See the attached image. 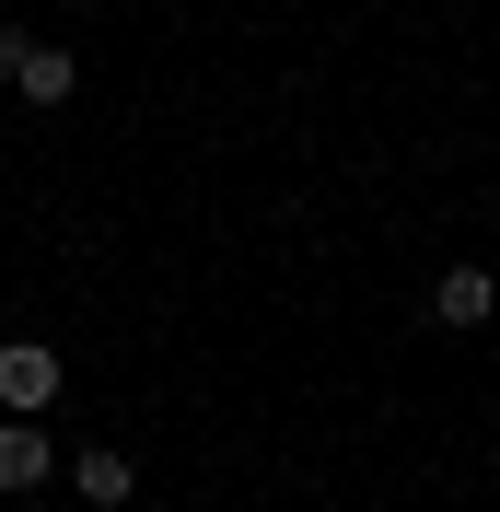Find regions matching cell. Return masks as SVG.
<instances>
[{
	"instance_id": "obj_1",
	"label": "cell",
	"mask_w": 500,
	"mask_h": 512,
	"mask_svg": "<svg viewBox=\"0 0 500 512\" xmlns=\"http://www.w3.org/2000/svg\"><path fill=\"white\" fill-rule=\"evenodd\" d=\"M0 408L12 419L59 408V350H47V338H12V350H0Z\"/></svg>"
},
{
	"instance_id": "obj_3",
	"label": "cell",
	"mask_w": 500,
	"mask_h": 512,
	"mask_svg": "<svg viewBox=\"0 0 500 512\" xmlns=\"http://www.w3.org/2000/svg\"><path fill=\"white\" fill-rule=\"evenodd\" d=\"M47 478H59L47 431H35V419H0V489H47Z\"/></svg>"
},
{
	"instance_id": "obj_5",
	"label": "cell",
	"mask_w": 500,
	"mask_h": 512,
	"mask_svg": "<svg viewBox=\"0 0 500 512\" xmlns=\"http://www.w3.org/2000/svg\"><path fill=\"white\" fill-rule=\"evenodd\" d=\"M12 82H24L35 105H70V82H82V59H70V47H24V70H12Z\"/></svg>"
},
{
	"instance_id": "obj_4",
	"label": "cell",
	"mask_w": 500,
	"mask_h": 512,
	"mask_svg": "<svg viewBox=\"0 0 500 512\" xmlns=\"http://www.w3.org/2000/svg\"><path fill=\"white\" fill-rule=\"evenodd\" d=\"M431 326H489V268H442V291H431Z\"/></svg>"
},
{
	"instance_id": "obj_2",
	"label": "cell",
	"mask_w": 500,
	"mask_h": 512,
	"mask_svg": "<svg viewBox=\"0 0 500 512\" xmlns=\"http://www.w3.org/2000/svg\"><path fill=\"white\" fill-rule=\"evenodd\" d=\"M128 489H140V478H128V454H117V443H94V454H70V501H82V512H117Z\"/></svg>"
},
{
	"instance_id": "obj_6",
	"label": "cell",
	"mask_w": 500,
	"mask_h": 512,
	"mask_svg": "<svg viewBox=\"0 0 500 512\" xmlns=\"http://www.w3.org/2000/svg\"><path fill=\"white\" fill-rule=\"evenodd\" d=\"M24 47H35L24 24H0V82H12V70H24Z\"/></svg>"
}]
</instances>
